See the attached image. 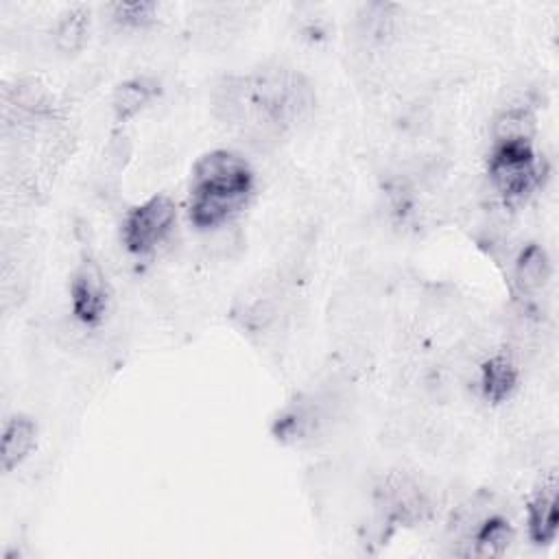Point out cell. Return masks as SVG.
<instances>
[{"mask_svg": "<svg viewBox=\"0 0 559 559\" xmlns=\"http://www.w3.org/2000/svg\"><path fill=\"white\" fill-rule=\"evenodd\" d=\"M214 105L227 124L255 138H273L312 111L314 90L301 72L266 66L245 76H225L216 85Z\"/></svg>", "mask_w": 559, "mask_h": 559, "instance_id": "1", "label": "cell"}, {"mask_svg": "<svg viewBox=\"0 0 559 559\" xmlns=\"http://www.w3.org/2000/svg\"><path fill=\"white\" fill-rule=\"evenodd\" d=\"M157 7L153 2H118L111 4V17L120 24V26H131V28H140L144 24H148L155 17Z\"/></svg>", "mask_w": 559, "mask_h": 559, "instance_id": "15", "label": "cell"}, {"mask_svg": "<svg viewBox=\"0 0 559 559\" xmlns=\"http://www.w3.org/2000/svg\"><path fill=\"white\" fill-rule=\"evenodd\" d=\"M487 177L504 203H518L542 181V159L531 138H500L487 155Z\"/></svg>", "mask_w": 559, "mask_h": 559, "instance_id": "3", "label": "cell"}, {"mask_svg": "<svg viewBox=\"0 0 559 559\" xmlns=\"http://www.w3.org/2000/svg\"><path fill=\"white\" fill-rule=\"evenodd\" d=\"M7 107L20 118L22 122H41L52 116V94L35 79H20L7 92Z\"/></svg>", "mask_w": 559, "mask_h": 559, "instance_id": "11", "label": "cell"}, {"mask_svg": "<svg viewBox=\"0 0 559 559\" xmlns=\"http://www.w3.org/2000/svg\"><path fill=\"white\" fill-rule=\"evenodd\" d=\"M552 277V262L546 249L537 242H528L513 262V284L520 295H539Z\"/></svg>", "mask_w": 559, "mask_h": 559, "instance_id": "9", "label": "cell"}, {"mask_svg": "<svg viewBox=\"0 0 559 559\" xmlns=\"http://www.w3.org/2000/svg\"><path fill=\"white\" fill-rule=\"evenodd\" d=\"M37 443V424L28 415H13L2 426L0 439V459L2 469L11 474L17 469L33 452Z\"/></svg>", "mask_w": 559, "mask_h": 559, "instance_id": "10", "label": "cell"}, {"mask_svg": "<svg viewBox=\"0 0 559 559\" xmlns=\"http://www.w3.org/2000/svg\"><path fill=\"white\" fill-rule=\"evenodd\" d=\"M526 531H528V539L537 546H548L555 542L559 531L555 474H548L531 496L526 504Z\"/></svg>", "mask_w": 559, "mask_h": 559, "instance_id": "7", "label": "cell"}, {"mask_svg": "<svg viewBox=\"0 0 559 559\" xmlns=\"http://www.w3.org/2000/svg\"><path fill=\"white\" fill-rule=\"evenodd\" d=\"M380 507L384 518L397 524H417L430 511V500L417 483L406 476H391L380 489Z\"/></svg>", "mask_w": 559, "mask_h": 559, "instance_id": "6", "label": "cell"}, {"mask_svg": "<svg viewBox=\"0 0 559 559\" xmlns=\"http://www.w3.org/2000/svg\"><path fill=\"white\" fill-rule=\"evenodd\" d=\"M520 382V369L507 354H491L478 367V389L489 404L509 400Z\"/></svg>", "mask_w": 559, "mask_h": 559, "instance_id": "8", "label": "cell"}, {"mask_svg": "<svg viewBox=\"0 0 559 559\" xmlns=\"http://www.w3.org/2000/svg\"><path fill=\"white\" fill-rule=\"evenodd\" d=\"M109 284L103 269L92 258L79 262L70 277V308L74 319L85 328L103 323L109 310Z\"/></svg>", "mask_w": 559, "mask_h": 559, "instance_id": "5", "label": "cell"}, {"mask_svg": "<svg viewBox=\"0 0 559 559\" xmlns=\"http://www.w3.org/2000/svg\"><path fill=\"white\" fill-rule=\"evenodd\" d=\"M175 225L177 203L166 194H153L124 214L120 225L122 247L135 258L151 255L170 238Z\"/></svg>", "mask_w": 559, "mask_h": 559, "instance_id": "4", "label": "cell"}, {"mask_svg": "<svg viewBox=\"0 0 559 559\" xmlns=\"http://www.w3.org/2000/svg\"><path fill=\"white\" fill-rule=\"evenodd\" d=\"M255 173L236 151L214 148L201 155L188 183V221L197 229H216L236 218L251 201Z\"/></svg>", "mask_w": 559, "mask_h": 559, "instance_id": "2", "label": "cell"}, {"mask_svg": "<svg viewBox=\"0 0 559 559\" xmlns=\"http://www.w3.org/2000/svg\"><path fill=\"white\" fill-rule=\"evenodd\" d=\"M159 96V83L153 76H131L122 81L111 98V111L116 122H127L146 109Z\"/></svg>", "mask_w": 559, "mask_h": 559, "instance_id": "12", "label": "cell"}, {"mask_svg": "<svg viewBox=\"0 0 559 559\" xmlns=\"http://www.w3.org/2000/svg\"><path fill=\"white\" fill-rule=\"evenodd\" d=\"M90 35V9L70 7L52 26V44L61 55H76Z\"/></svg>", "mask_w": 559, "mask_h": 559, "instance_id": "14", "label": "cell"}, {"mask_svg": "<svg viewBox=\"0 0 559 559\" xmlns=\"http://www.w3.org/2000/svg\"><path fill=\"white\" fill-rule=\"evenodd\" d=\"M467 542H469L467 552L472 555H483V557L502 555L513 542V528L509 520H504L502 515L487 513L483 518H476L474 524H469Z\"/></svg>", "mask_w": 559, "mask_h": 559, "instance_id": "13", "label": "cell"}]
</instances>
